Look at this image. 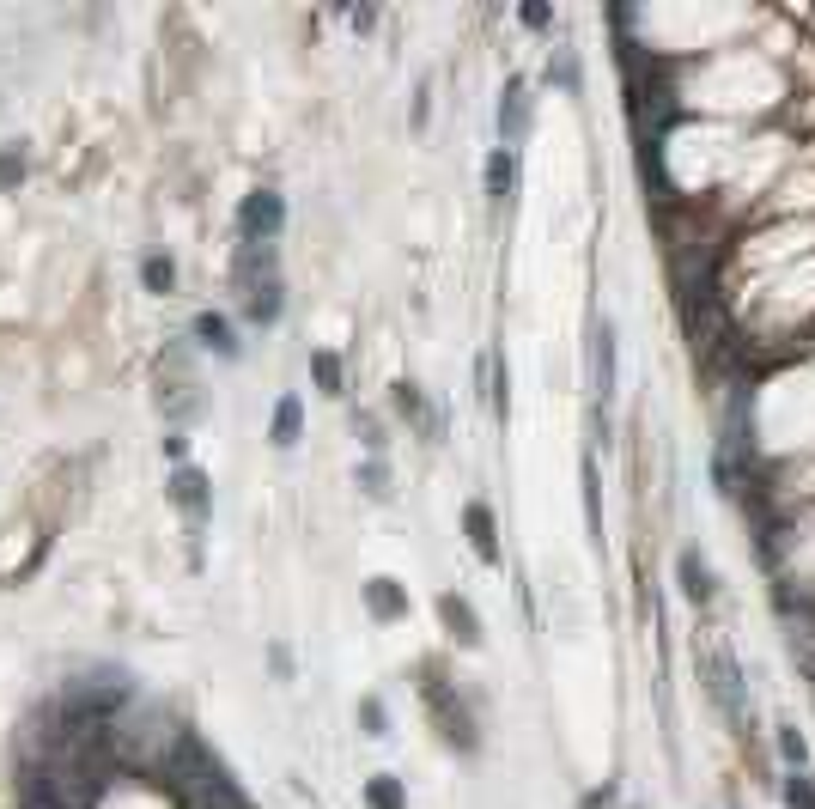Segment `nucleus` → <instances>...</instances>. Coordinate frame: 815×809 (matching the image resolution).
Segmentation results:
<instances>
[{
    "instance_id": "obj_5",
    "label": "nucleus",
    "mask_w": 815,
    "mask_h": 809,
    "mask_svg": "<svg viewBox=\"0 0 815 809\" xmlns=\"http://www.w3.org/2000/svg\"><path fill=\"white\" fill-rule=\"evenodd\" d=\"M463 524H469V548L487 560V566H499V536H493V511L475 499V505H463Z\"/></svg>"
},
{
    "instance_id": "obj_17",
    "label": "nucleus",
    "mask_w": 815,
    "mask_h": 809,
    "mask_svg": "<svg viewBox=\"0 0 815 809\" xmlns=\"http://www.w3.org/2000/svg\"><path fill=\"white\" fill-rule=\"evenodd\" d=\"M165 457H171V463L189 457V438H183V432H165Z\"/></svg>"
},
{
    "instance_id": "obj_12",
    "label": "nucleus",
    "mask_w": 815,
    "mask_h": 809,
    "mask_svg": "<svg viewBox=\"0 0 815 809\" xmlns=\"http://www.w3.org/2000/svg\"><path fill=\"white\" fill-rule=\"evenodd\" d=\"M365 803H372V809H402L408 797H402L396 779H372V785H365Z\"/></svg>"
},
{
    "instance_id": "obj_7",
    "label": "nucleus",
    "mask_w": 815,
    "mask_h": 809,
    "mask_svg": "<svg viewBox=\"0 0 815 809\" xmlns=\"http://www.w3.org/2000/svg\"><path fill=\"white\" fill-rule=\"evenodd\" d=\"M140 286L153 292V299H171V292H177V262L165 250H146L140 256Z\"/></svg>"
},
{
    "instance_id": "obj_1",
    "label": "nucleus",
    "mask_w": 815,
    "mask_h": 809,
    "mask_svg": "<svg viewBox=\"0 0 815 809\" xmlns=\"http://www.w3.org/2000/svg\"><path fill=\"white\" fill-rule=\"evenodd\" d=\"M280 226H286V201H280L274 189H256V195H244V207H238V238H244V244L268 250V244L280 238Z\"/></svg>"
},
{
    "instance_id": "obj_2",
    "label": "nucleus",
    "mask_w": 815,
    "mask_h": 809,
    "mask_svg": "<svg viewBox=\"0 0 815 809\" xmlns=\"http://www.w3.org/2000/svg\"><path fill=\"white\" fill-rule=\"evenodd\" d=\"M165 499L189 518V530H201V524L213 518V487H207V475H201V469H189V463H177V469H171Z\"/></svg>"
},
{
    "instance_id": "obj_15",
    "label": "nucleus",
    "mask_w": 815,
    "mask_h": 809,
    "mask_svg": "<svg viewBox=\"0 0 815 809\" xmlns=\"http://www.w3.org/2000/svg\"><path fill=\"white\" fill-rule=\"evenodd\" d=\"M682 578H688V597H712V584H706V566H694V554H682Z\"/></svg>"
},
{
    "instance_id": "obj_6",
    "label": "nucleus",
    "mask_w": 815,
    "mask_h": 809,
    "mask_svg": "<svg viewBox=\"0 0 815 809\" xmlns=\"http://www.w3.org/2000/svg\"><path fill=\"white\" fill-rule=\"evenodd\" d=\"M365 609H372L378 621H402L408 615V591H402L396 578H372V584H365Z\"/></svg>"
},
{
    "instance_id": "obj_14",
    "label": "nucleus",
    "mask_w": 815,
    "mask_h": 809,
    "mask_svg": "<svg viewBox=\"0 0 815 809\" xmlns=\"http://www.w3.org/2000/svg\"><path fill=\"white\" fill-rule=\"evenodd\" d=\"M359 487H365V493H372V499H384V493H390V469H384V463L372 457V463H365V469H359Z\"/></svg>"
},
{
    "instance_id": "obj_4",
    "label": "nucleus",
    "mask_w": 815,
    "mask_h": 809,
    "mask_svg": "<svg viewBox=\"0 0 815 809\" xmlns=\"http://www.w3.org/2000/svg\"><path fill=\"white\" fill-rule=\"evenodd\" d=\"M195 341H201L207 353H219V359H238V329H232V317H219V311H201V317H195Z\"/></svg>"
},
{
    "instance_id": "obj_11",
    "label": "nucleus",
    "mask_w": 815,
    "mask_h": 809,
    "mask_svg": "<svg viewBox=\"0 0 815 809\" xmlns=\"http://www.w3.org/2000/svg\"><path fill=\"white\" fill-rule=\"evenodd\" d=\"M311 372H317L323 396H341V359L335 353H311Z\"/></svg>"
},
{
    "instance_id": "obj_9",
    "label": "nucleus",
    "mask_w": 815,
    "mask_h": 809,
    "mask_svg": "<svg viewBox=\"0 0 815 809\" xmlns=\"http://www.w3.org/2000/svg\"><path fill=\"white\" fill-rule=\"evenodd\" d=\"M31 171V153H25V140H7L0 146V189H19Z\"/></svg>"
},
{
    "instance_id": "obj_8",
    "label": "nucleus",
    "mask_w": 815,
    "mask_h": 809,
    "mask_svg": "<svg viewBox=\"0 0 815 809\" xmlns=\"http://www.w3.org/2000/svg\"><path fill=\"white\" fill-rule=\"evenodd\" d=\"M299 426H305V402L299 396H280V408H274V445L280 451H292V445H299Z\"/></svg>"
},
{
    "instance_id": "obj_13",
    "label": "nucleus",
    "mask_w": 815,
    "mask_h": 809,
    "mask_svg": "<svg viewBox=\"0 0 815 809\" xmlns=\"http://www.w3.org/2000/svg\"><path fill=\"white\" fill-rule=\"evenodd\" d=\"M487 189H493V201H505V189H511V153H505V146L487 159Z\"/></svg>"
},
{
    "instance_id": "obj_3",
    "label": "nucleus",
    "mask_w": 815,
    "mask_h": 809,
    "mask_svg": "<svg viewBox=\"0 0 815 809\" xmlns=\"http://www.w3.org/2000/svg\"><path fill=\"white\" fill-rule=\"evenodd\" d=\"M438 621H444V633H451L457 645H481V615H475V603L469 597H457V591H444L438 597Z\"/></svg>"
},
{
    "instance_id": "obj_16",
    "label": "nucleus",
    "mask_w": 815,
    "mask_h": 809,
    "mask_svg": "<svg viewBox=\"0 0 815 809\" xmlns=\"http://www.w3.org/2000/svg\"><path fill=\"white\" fill-rule=\"evenodd\" d=\"M359 718H365V730H372V737H384V706H378V700H365Z\"/></svg>"
},
{
    "instance_id": "obj_10",
    "label": "nucleus",
    "mask_w": 815,
    "mask_h": 809,
    "mask_svg": "<svg viewBox=\"0 0 815 809\" xmlns=\"http://www.w3.org/2000/svg\"><path fill=\"white\" fill-rule=\"evenodd\" d=\"M524 116H530V104H524V86H511V98L499 104V128H505V134H524Z\"/></svg>"
}]
</instances>
